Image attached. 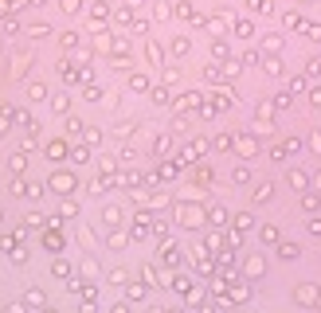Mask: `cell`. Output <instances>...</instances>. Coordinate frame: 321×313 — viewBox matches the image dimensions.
Instances as JSON below:
<instances>
[{
	"instance_id": "obj_1",
	"label": "cell",
	"mask_w": 321,
	"mask_h": 313,
	"mask_svg": "<svg viewBox=\"0 0 321 313\" xmlns=\"http://www.w3.org/2000/svg\"><path fill=\"white\" fill-rule=\"evenodd\" d=\"M51 188H59V192H71V176H55Z\"/></svg>"
}]
</instances>
